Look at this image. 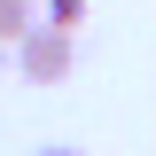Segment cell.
I'll return each mask as SVG.
<instances>
[{
	"label": "cell",
	"instance_id": "6da1fadb",
	"mask_svg": "<svg viewBox=\"0 0 156 156\" xmlns=\"http://www.w3.org/2000/svg\"><path fill=\"white\" fill-rule=\"evenodd\" d=\"M70 62H78L70 31H62V23H47V16H39L31 31L16 39V70L31 78V86H62V78H70Z\"/></svg>",
	"mask_w": 156,
	"mask_h": 156
},
{
	"label": "cell",
	"instance_id": "7a4b0ae2",
	"mask_svg": "<svg viewBox=\"0 0 156 156\" xmlns=\"http://www.w3.org/2000/svg\"><path fill=\"white\" fill-rule=\"evenodd\" d=\"M31 23H39V8H31V0H0V47H16Z\"/></svg>",
	"mask_w": 156,
	"mask_h": 156
},
{
	"label": "cell",
	"instance_id": "277c9868",
	"mask_svg": "<svg viewBox=\"0 0 156 156\" xmlns=\"http://www.w3.org/2000/svg\"><path fill=\"white\" fill-rule=\"evenodd\" d=\"M31 156H86V148H62V140H47V148H31Z\"/></svg>",
	"mask_w": 156,
	"mask_h": 156
},
{
	"label": "cell",
	"instance_id": "5b68a950",
	"mask_svg": "<svg viewBox=\"0 0 156 156\" xmlns=\"http://www.w3.org/2000/svg\"><path fill=\"white\" fill-rule=\"evenodd\" d=\"M0 70H8V47H0Z\"/></svg>",
	"mask_w": 156,
	"mask_h": 156
},
{
	"label": "cell",
	"instance_id": "3957f363",
	"mask_svg": "<svg viewBox=\"0 0 156 156\" xmlns=\"http://www.w3.org/2000/svg\"><path fill=\"white\" fill-rule=\"evenodd\" d=\"M39 16H47V23H62V31H70V23H86V0H47Z\"/></svg>",
	"mask_w": 156,
	"mask_h": 156
}]
</instances>
